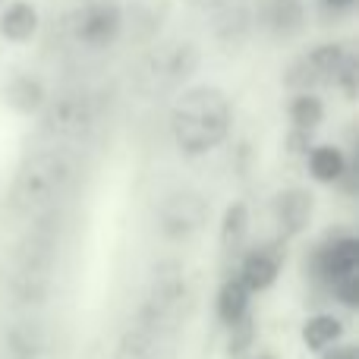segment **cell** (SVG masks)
Instances as JSON below:
<instances>
[{
    "label": "cell",
    "mask_w": 359,
    "mask_h": 359,
    "mask_svg": "<svg viewBox=\"0 0 359 359\" xmlns=\"http://www.w3.org/2000/svg\"><path fill=\"white\" fill-rule=\"evenodd\" d=\"M69 177H73V161L63 151H35L13 177L10 208L16 215H38L67 189Z\"/></svg>",
    "instance_id": "obj_2"
},
{
    "label": "cell",
    "mask_w": 359,
    "mask_h": 359,
    "mask_svg": "<svg viewBox=\"0 0 359 359\" xmlns=\"http://www.w3.org/2000/svg\"><path fill=\"white\" fill-rule=\"evenodd\" d=\"M38 32V10L29 0H13L4 6L0 13V35L13 44H25L32 41Z\"/></svg>",
    "instance_id": "obj_15"
},
{
    "label": "cell",
    "mask_w": 359,
    "mask_h": 359,
    "mask_svg": "<svg viewBox=\"0 0 359 359\" xmlns=\"http://www.w3.org/2000/svg\"><path fill=\"white\" fill-rule=\"evenodd\" d=\"M4 98L16 114H38L44 107V101H48V92H44V82L38 76L16 73L6 82Z\"/></svg>",
    "instance_id": "obj_16"
},
{
    "label": "cell",
    "mask_w": 359,
    "mask_h": 359,
    "mask_svg": "<svg viewBox=\"0 0 359 359\" xmlns=\"http://www.w3.org/2000/svg\"><path fill=\"white\" fill-rule=\"evenodd\" d=\"M344 57H347L344 44H337V41L318 44L309 54H303L299 60L290 63V69L284 73L287 88H293V92H312V88H322V86H334Z\"/></svg>",
    "instance_id": "obj_5"
},
{
    "label": "cell",
    "mask_w": 359,
    "mask_h": 359,
    "mask_svg": "<svg viewBox=\"0 0 359 359\" xmlns=\"http://www.w3.org/2000/svg\"><path fill=\"white\" fill-rule=\"evenodd\" d=\"M249 297H252V290H249L236 274L224 278L221 290H217V303H215L221 325H230V322H236L240 316H246L249 312Z\"/></svg>",
    "instance_id": "obj_19"
},
{
    "label": "cell",
    "mask_w": 359,
    "mask_h": 359,
    "mask_svg": "<svg viewBox=\"0 0 359 359\" xmlns=\"http://www.w3.org/2000/svg\"><path fill=\"white\" fill-rule=\"evenodd\" d=\"M189 312V290L180 271L158 274L155 287L149 290L142 309H139V325L158 331V334H170L180 328V322Z\"/></svg>",
    "instance_id": "obj_4"
},
{
    "label": "cell",
    "mask_w": 359,
    "mask_h": 359,
    "mask_svg": "<svg viewBox=\"0 0 359 359\" xmlns=\"http://www.w3.org/2000/svg\"><path fill=\"white\" fill-rule=\"evenodd\" d=\"M312 211H316V198L303 186H290V189L278 192L271 198V215H274V227H278L280 243L303 233L312 221Z\"/></svg>",
    "instance_id": "obj_10"
},
{
    "label": "cell",
    "mask_w": 359,
    "mask_h": 359,
    "mask_svg": "<svg viewBox=\"0 0 359 359\" xmlns=\"http://www.w3.org/2000/svg\"><path fill=\"white\" fill-rule=\"evenodd\" d=\"M255 359H278V356H271V353H259Z\"/></svg>",
    "instance_id": "obj_31"
},
{
    "label": "cell",
    "mask_w": 359,
    "mask_h": 359,
    "mask_svg": "<svg viewBox=\"0 0 359 359\" xmlns=\"http://www.w3.org/2000/svg\"><path fill=\"white\" fill-rule=\"evenodd\" d=\"M95 123V104L88 95H63L44 111V133L50 139H82Z\"/></svg>",
    "instance_id": "obj_8"
},
{
    "label": "cell",
    "mask_w": 359,
    "mask_h": 359,
    "mask_svg": "<svg viewBox=\"0 0 359 359\" xmlns=\"http://www.w3.org/2000/svg\"><path fill=\"white\" fill-rule=\"evenodd\" d=\"M217 19H215V32L221 41H243L249 32V10L243 4H230V0H224L221 6H217Z\"/></svg>",
    "instance_id": "obj_22"
},
{
    "label": "cell",
    "mask_w": 359,
    "mask_h": 359,
    "mask_svg": "<svg viewBox=\"0 0 359 359\" xmlns=\"http://www.w3.org/2000/svg\"><path fill=\"white\" fill-rule=\"evenodd\" d=\"M0 6H4V0H0Z\"/></svg>",
    "instance_id": "obj_32"
},
{
    "label": "cell",
    "mask_w": 359,
    "mask_h": 359,
    "mask_svg": "<svg viewBox=\"0 0 359 359\" xmlns=\"http://www.w3.org/2000/svg\"><path fill=\"white\" fill-rule=\"evenodd\" d=\"M205 221H208V202L192 189H180L168 196L158 211V224L168 240H189L205 227Z\"/></svg>",
    "instance_id": "obj_7"
},
{
    "label": "cell",
    "mask_w": 359,
    "mask_h": 359,
    "mask_svg": "<svg viewBox=\"0 0 359 359\" xmlns=\"http://www.w3.org/2000/svg\"><path fill=\"white\" fill-rule=\"evenodd\" d=\"M227 328H230V337H227V356L240 359L243 353H249V347H252V341H255V318L246 312V316H240L236 322H230Z\"/></svg>",
    "instance_id": "obj_24"
},
{
    "label": "cell",
    "mask_w": 359,
    "mask_h": 359,
    "mask_svg": "<svg viewBox=\"0 0 359 359\" xmlns=\"http://www.w3.org/2000/svg\"><path fill=\"white\" fill-rule=\"evenodd\" d=\"M50 278V252L41 243H32L16 255L13 265V297L22 303H35L44 297Z\"/></svg>",
    "instance_id": "obj_9"
},
{
    "label": "cell",
    "mask_w": 359,
    "mask_h": 359,
    "mask_svg": "<svg viewBox=\"0 0 359 359\" xmlns=\"http://www.w3.org/2000/svg\"><path fill=\"white\" fill-rule=\"evenodd\" d=\"M341 337H344V325H341V318H334V316H312L309 322L303 325V344L312 353H322V350L334 347Z\"/></svg>",
    "instance_id": "obj_21"
},
{
    "label": "cell",
    "mask_w": 359,
    "mask_h": 359,
    "mask_svg": "<svg viewBox=\"0 0 359 359\" xmlns=\"http://www.w3.org/2000/svg\"><path fill=\"white\" fill-rule=\"evenodd\" d=\"M287 149H290L293 155H306V151L312 149V130H297V126H293V133L287 136Z\"/></svg>",
    "instance_id": "obj_27"
},
{
    "label": "cell",
    "mask_w": 359,
    "mask_h": 359,
    "mask_svg": "<svg viewBox=\"0 0 359 359\" xmlns=\"http://www.w3.org/2000/svg\"><path fill=\"white\" fill-rule=\"evenodd\" d=\"M198 69V50L189 41H170L155 48L151 54L142 57L139 63V86L149 95H164L180 88L192 73Z\"/></svg>",
    "instance_id": "obj_3"
},
{
    "label": "cell",
    "mask_w": 359,
    "mask_h": 359,
    "mask_svg": "<svg viewBox=\"0 0 359 359\" xmlns=\"http://www.w3.org/2000/svg\"><path fill=\"white\" fill-rule=\"evenodd\" d=\"M322 359H359V350L356 347H341V344H334V347L322 350Z\"/></svg>",
    "instance_id": "obj_29"
},
{
    "label": "cell",
    "mask_w": 359,
    "mask_h": 359,
    "mask_svg": "<svg viewBox=\"0 0 359 359\" xmlns=\"http://www.w3.org/2000/svg\"><path fill=\"white\" fill-rule=\"evenodd\" d=\"M233 111L221 88L215 86H196L186 88L174 101L170 111V133L183 155H208L227 139Z\"/></svg>",
    "instance_id": "obj_1"
},
{
    "label": "cell",
    "mask_w": 359,
    "mask_h": 359,
    "mask_svg": "<svg viewBox=\"0 0 359 359\" xmlns=\"http://www.w3.org/2000/svg\"><path fill=\"white\" fill-rule=\"evenodd\" d=\"M123 32V10L114 0H92L73 16V38L86 48H107Z\"/></svg>",
    "instance_id": "obj_6"
},
{
    "label": "cell",
    "mask_w": 359,
    "mask_h": 359,
    "mask_svg": "<svg viewBox=\"0 0 359 359\" xmlns=\"http://www.w3.org/2000/svg\"><path fill=\"white\" fill-rule=\"evenodd\" d=\"M287 111H290V123L297 130H316L325 120V101L316 92H297Z\"/></svg>",
    "instance_id": "obj_23"
},
{
    "label": "cell",
    "mask_w": 359,
    "mask_h": 359,
    "mask_svg": "<svg viewBox=\"0 0 359 359\" xmlns=\"http://www.w3.org/2000/svg\"><path fill=\"white\" fill-rule=\"evenodd\" d=\"M322 4L325 13H331V16H344V13H350L356 6V0H318Z\"/></svg>",
    "instance_id": "obj_28"
},
{
    "label": "cell",
    "mask_w": 359,
    "mask_h": 359,
    "mask_svg": "<svg viewBox=\"0 0 359 359\" xmlns=\"http://www.w3.org/2000/svg\"><path fill=\"white\" fill-rule=\"evenodd\" d=\"M331 293H334L337 303H344L347 309H356L359 306V271L341 274V278L331 280Z\"/></svg>",
    "instance_id": "obj_25"
},
{
    "label": "cell",
    "mask_w": 359,
    "mask_h": 359,
    "mask_svg": "<svg viewBox=\"0 0 359 359\" xmlns=\"http://www.w3.org/2000/svg\"><path fill=\"white\" fill-rule=\"evenodd\" d=\"M312 271L322 280H334L341 274L359 271V240L353 233H337L328 236L322 246L312 252Z\"/></svg>",
    "instance_id": "obj_11"
},
{
    "label": "cell",
    "mask_w": 359,
    "mask_h": 359,
    "mask_svg": "<svg viewBox=\"0 0 359 359\" xmlns=\"http://www.w3.org/2000/svg\"><path fill=\"white\" fill-rule=\"evenodd\" d=\"M161 337H168V334H158V331L139 325V328L126 331V334L120 337L114 359H155L158 347H161Z\"/></svg>",
    "instance_id": "obj_20"
},
{
    "label": "cell",
    "mask_w": 359,
    "mask_h": 359,
    "mask_svg": "<svg viewBox=\"0 0 359 359\" xmlns=\"http://www.w3.org/2000/svg\"><path fill=\"white\" fill-rule=\"evenodd\" d=\"M189 4H192V6H196V10H211V13H215V10H217V6H221V4H224V0H189Z\"/></svg>",
    "instance_id": "obj_30"
},
{
    "label": "cell",
    "mask_w": 359,
    "mask_h": 359,
    "mask_svg": "<svg viewBox=\"0 0 359 359\" xmlns=\"http://www.w3.org/2000/svg\"><path fill=\"white\" fill-rule=\"evenodd\" d=\"M347 161L350 158L344 155L337 145H312V149L306 151V168H309L312 180H318V183H334V180L344 174Z\"/></svg>",
    "instance_id": "obj_18"
},
{
    "label": "cell",
    "mask_w": 359,
    "mask_h": 359,
    "mask_svg": "<svg viewBox=\"0 0 359 359\" xmlns=\"http://www.w3.org/2000/svg\"><path fill=\"white\" fill-rule=\"evenodd\" d=\"M41 347V331L29 322H16L0 331V359H38Z\"/></svg>",
    "instance_id": "obj_14"
},
{
    "label": "cell",
    "mask_w": 359,
    "mask_h": 359,
    "mask_svg": "<svg viewBox=\"0 0 359 359\" xmlns=\"http://www.w3.org/2000/svg\"><path fill=\"white\" fill-rule=\"evenodd\" d=\"M356 69H359L356 57L347 50V57H344L341 69H337V79H334V86H341V88H344V95H347L350 101L356 98Z\"/></svg>",
    "instance_id": "obj_26"
},
{
    "label": "cell",
    "mask_w": 359,
    "mask_h": 359,
    "mask_svg": "<svg viewBox=\"0 0 359 359\" xmlns=\"http://www.w3.org/2000/svg\"><path fill=\"white\" fill-rule=\"evenodd\" d=\"M249 236V208L246 202H230L227 211L221 217V255L224 259H233L236 252L243 249Z\"/></svg>",
    "instance_id": "obj_17"
},
{
    "label": "cell",
    "mask_w": 359,
    "mask_h": 359,
    "mask_svg": "<svg viewBox=\"0 0 359 359\" xmlns=\"http://www.w3.org/2000/svg\"><path fill=\"white\" fill-rule=\"evenodd\" d=\"M280 265H284V255H280L278 246H259V249H249L240 259V274H236V278L252 293L268 290V287L278 280Z\"/></svg>",
    "instance_id": "obj_12"
},
{
    "label": "cell",
    "mask_w": 359,
    "mask_h": 359,
    "mask_svg": "<svg viewBox=\"0 0 359 359\" xmlns=\"http://www.w3.org/2000/svg\"><path fill=\"white\" fill-rule=\"evenodd\" d=\"M262 25L280 41L303 35L306 29V4L303 0H265L262 4Z\"/></svg>",
    "instance_id": "obj_13"
}]
</instances>
